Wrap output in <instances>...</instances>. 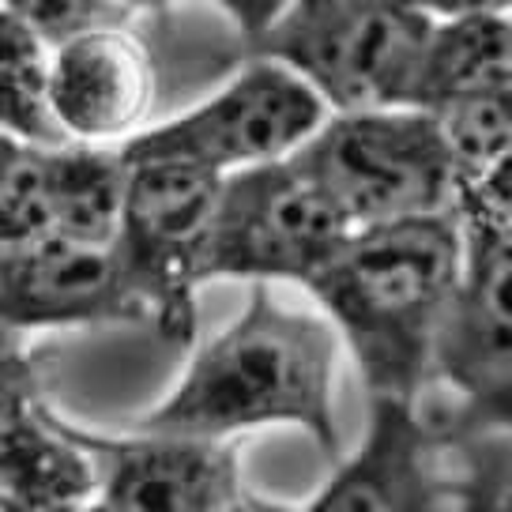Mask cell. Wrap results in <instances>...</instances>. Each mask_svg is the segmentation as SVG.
I'll use <instances>...</instances> for the list:
<instances>
[{"label": "cell", "instance_id": "1", "mask_svg": "<svg viewBox=\"0 0 512 512\" xmlns=\"http://www.w3.org/2000/svg\"><path fill=\"white\" fill-rule=\"evenodd\" d=\"M336 320L249 283V302L219 336L196 347L174 392L140 426L196 437H234L256 426H298L328 456L339 452Z\"/></svg>", "mask_w": 512, "mask_h": 512}, {"label": "cell", "instance_id": "2", "mask_svg": "<svg viewBox=\"0 0 512 512\" xmlns=\"http://www.w3.org/2000/svg\"><path fill=\"white\" fill-rule=\"evenodd\" d=\"M464 272L456 211L362 226L309 283L373 392L422 396L433 347Z\"/></svg>", "mask_w": 512, "mask_h": 512}, {"label": "cell", "instance_id": "3", "mask_svg": "<svg viewBox=\"0 0 512 512\" xmlns=\"http://www.w3.org/2000/svg\"><path fill=\"white\" fill-rule=\"evenodd\" d=\"M354 230L452 211L456 162L437 113L418 106L343 110L290 155Z\"/></svg>", "mask_w": 512, "mask_h": 512}, {"label": "cell", "instance_id": "4", "mask_svg": "<svg viewBox=\"0 0 512 512\" xmlns=\"http://www.w3.org/2000/svg\"><path fill=\"white\" fill-rule=\"evenodd\" d=\"M430 31L418 0H290L253 46L290 64L332 113L384 110L411 102Z\"/></svg>", "mask_w": 512, "mask_h": 512}, {"label": "cell", "instance_id": "5", "mask_svg": "<svg viewBox=\"0 0 512 512\" xmlns=\"http://www.w3.org/2000/svg\"><path fill=\"white\" fill-rule=\"evenodd\" d=\"M128 196L113 241L128 290L166 339L196 328V290L208 283V249L223 174L177 159H128Z\"/></svg>", "mask_w": 512, "mask_h": 512}, {"label": "cell", "instance_id": "6", "mask_svg": "<svg viewBox=\"0 0 512 512\" xmlns=\"http://www.w3.org/2000/svg\"><path fill=\"white\" fill-rule=\"evenodd\" d=\"M354 226L294 159L223 177L208 249V279L309 287Z\"/></svg>", "mask_w": 512, "mask_h": 512}, {"label": "cell", "instance_id": "7", "mask_svg": "<svg viewBox=\"0 0 512 512\" xmlns=\"http://www.w3.org/2000/svg\"><path fill=\"white\" fill-rule=\"evenodd\" d=\"M328 113V102L290 64L256 53L208 102L136 132L121 151L125 159H177L226 177L298 155Z\"/></svg>", "mask_w": 512, "mask_h": 512}, {"label": "cell", "instance_id": "8", "mask_svg": "<svg viewBox=\"0 0 512 512\" xmlns=\"http://www.w3.org/2000/svg\"><path fill=\"white\" fill-rule=\"evenodd\" d=\"M464 223V219H460ZM433 381L456 396L441 430H512V238L464 223V272L437 332Z\"/></svg>", "mask_w": 512, "mask_h": 512}, {"label": "cell", "instance_id": "9", "mask_svg": "<svg viewBox=\"0 0 512 512\" xmlns=\"http://www.w3.org/2000/svg\"><path fill=\"white\" fill-rule=\"evenodd\" d=\"M98 467L102 512H253L272 509L245 490L238 441L144 430L95 433L61 418Z\"/></svg>", "mask_w": 512, "mask_h": 512}, {"label": "cell", "instance_id": "10", "mask_svg": "<svg viewBox=\"0 0 512 512\" xmlns=\"http://www.w3.org/2000/svg\"><path fill=\"white\" fill-rule=\"evenodd\" d=\"M456 505L448 437L422 415L418 396L373 392L369 433L351 460L336 467L313 512H430Z\"/></svg>", "mask_w": 512, "mask_h": 512}, {"label": "cell", "instance_id": "11", "mask_svg": "<svg viewBox=\"0 0 512 512\" xmlns=\"http://www.w3.org/2000/svg\"><path fill=\"white\" fill-rule=\"evenodd\" d=\"M0 320L19 332L144 320L113 245L42 234L0 245Z\"/></svg>", "mask_w": 512, "mask_h": 512}, {"label": "cell", "instance_id": "12", "mask_svg": "<svg viewBox=\"0 0 512 512\" xmlns=\"http://www.w3.org/2000/svg\"><path fill=\"white\" fill-rule=\"evenodd\" d=\"M155 106V61L132 31L87 23L53 42L49 110L68 140L128 144Z\"/></svg>", "mask_w": 512, "mask_h": 512}, {"label": "cell", "instance_id": "13", "mask_svg": "<svg viewBox=\"0 0 512 512\" xmlns=\"http://www.w3.org/2000/svg\"><path fill=\"white\" fill-rule=\"evenodd\" d=\"M98 497L91 452L38 403L0 430V512H61Z\"/></svg>", "mask_w": 512, "mask_h": 512}, {"label": "cell", "instance_id": "14", "mask_svg": "<svg viewBox=\"0 0 512 512\" xmlns=\"http://www.w3.org/2000/svg\"><path fill=\"white\" fill-rule=\"evenodd\" d=\"M509 83L512 12L433 19L407 106L441 113L464 98L486 95V91L509 87Z\"/></svg>", "mask_w": 512, "mask_h": 512}, {"label": "cell", "instance_id": "15", "mask_svg": "<svg viewBox=\"0 0 512 512\" xmlns=\"http://www.w3.org/2000/svg\"><path fill=\"white\" fill-rule=\"evenodd\" d=\"M132 162L121 144H68L49 147V204L53 234L83 245H113L125 219V196Z\"/></svg>", "mask_w": 512, "mask_h": 512}, {"label": "cell", "instance_id": "16", "mask_svg": "<svg viewBox=\"0 0 512 512\" xmlns=\"http://www.w3.org/2000/svg\"><path fill=\"white\" fill-rule=\"evenodd\" d=\"M49 38L31 12L0 0V125L31 144H68L49 110Z\"/></svg>", "mask_w": 512, "mask_h": 512}, {"label": "cell", "instance_id": "17", "mask_svg": "<svg viewBox=\"0 0 512 512\" xmlns=\"http://www.w3.org/2000/svg\"><path fill=\"white\" fill-rule=\"evenodd\" d=\"M456 162V189L512 159V83L437 113Z\"/></svg>", "mask_w": 512, "mask_h": 512}, {"label": "cell", "instance_id": "18", "mask_svg": "<svg viewBox=\"0 0 512 512\" xmlns=\"http://www.w3.org/2000/svg\"><path fill=\"white\" fill-rule=\"evenodd\" d=\"M42 234H53L49 147L27 144L0 170V245H19Z\"/></svg>", "mask_w": 512, "mask_h": 512}, {"label": "cell", "instance_id": "19", "mask_svg": "<svg viewBox=\"0 0 512 512\" xmlns=\"http://www.w3.org/2000/svg\"><path fill=\"white\" fill-rule=\"evenodd\" d=\"M287 4L290 0H219V8L238 23V31L245 34L249 42L268 31L275 19L283 16Z\"/></svg>", "mask_w": 512, "mask_h": 512}, {"label": "cell", "instance_id": "20", "mask_svg": "<svg viewBox=\"0 0 512 512\" xmlns=\"http://www.w3.org/2000/svg\"><path fill=\"white\" fill-rule=\"evenodd\" d=\"M433 19L452 16H494V12H512V0H418Z\"/></svg>", "mask_w": 512, "mask_h": 512}, {"label": "cell", "instance_id": "21", "mask_svg": "<svg viewBox=\"0 0 512 512\" xmlns=\"http://www.w3.org/2000/svg\"><path fill=\"white\" fill-rule=\"evenodd\" d=\"M95 4L106 12H159V8H170L177 0H95Z\"/></svg>", "mask_w": 512, "mask_h": 512}, {"label": "cell", "instance_id": "22", "mask_svg": "<svg viewBox=\"0 0 512 512\" xmlns=\"http://www.w3.org/2000/svg\"><path fill=\"white\" fill-rule=\"evenodd\" d=\"M27 144H31V140H23V136H16L12 128L0 125V170H4V166H8L12 159H16V155H19V151H23Z\"/></svg>", "mask_w": 512, "mask_h": 512}, {"label": "cell", "instance_id": "23", "mask_svg": "<svg viewBox=\"0 0 512 512\" xmlns=\"http://www.w3.org/2000/svg\"><path fill=\"white\" fill-rule=\"evenodd\" d=\"M8 4H19V8H23V12H27V0H8Z\"/></svg>", "mask_w": 512, "mask_h": 512}]
</instances>
